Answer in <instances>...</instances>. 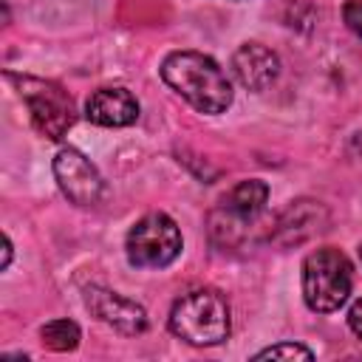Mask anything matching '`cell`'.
<instances>
[{
	"label": "cell",
	"instance_id": "6da1fadb",
	"mask_svg": "<svg viewBox=\"0 0 362 362\" xmlns=\"http://www.w3.org/2000/svg\"><path fill=\"white\" fill-rule=\"evenodd\" d=\"M161 79L198 113H223L232 105V85L223 68L201 51H173L161 62Z\"/></svg>",
	"mask_w": 362,
	"mask_h": 362
},
{
	"label": "cell",
	"instance_id": "7a4b0ae2",
	"mask_svg": "<svg viewBox=\"0 0 362 362\" xmlns=\"http://www.w3.org/2000/svg\"><path fill=\"white\" fill-rule=\"evenodd\" d=\"M229 303L215 288H195L175 300L170 311V331L198 348L218 345L229 337Z\"/></svg>",
	"mask_w": 362,
	"mask_h": 362
},
{
	"label": "cell",
	"instance_id": "3957f363",
	"mask_svg": "<svg viewBox=\"0 0 362 362\" xmlns=\"http://www.w3.org/2000/svg\"><path fill=\"white\" fill-rule=\"evenodd\" d=\"M351 283H354L351 260L334 246H322L311 252L303 263V297L305 305L317 314L337 311L348 300Z\"/></svg>",
	"mask_w": 362,
	"mask_h": 362
},
{
	"label": "cell",
	"instance_id": "277c9868",
	"mask_svg": "<svg viewBox=\"0 0 362 362\" xmlns=\"http://www.w3.org/2000/svg\"><path fill=\"white\" fill-rule=\"evenodd\" d=\"M8 79L17 85L23 102L28 107L34 130L51 141H59L74 124V102H71L68 90H62L57 82L37 79V76L8 74Z\"/></svg>",
	"mask_w": 362,
	"mask_h": 362
},
{
	"label": "cell",
	"instance_id": "5b68a950",
	"mask_svg": "<svg viewBox=\"0 0 362 362\" xmlns=\"http://www.w3.org/2000/svg\"><path fill=\"white\" fill-rule=\"evenodd\" d=\"M181 243L184 240L175 221L164 212H150L130 226L124 238V252L127 260L139 269H164L178 257Z\"/></svg>",
	"mask_w": 362,
	"mask_h": 362
},
{
	"label": "cell",
	"instance_id": "8992f818",
	"mask_svg": "<svg viewBox=\"0 0 362 362\" xmlns=\"http://www.w3.org/2000/svg\"><path fill=\"white\" fill-rule=\"evenodd\" d=\"M54 178L62 195L76 206H96L105 192V181L99 170L76 147H62L54 156Z\"/></svg>",
	"mask_w": 362,
	"mask_h": 362
},
{
	"label": "cell",
	"instance_id": "52a82bcc",
	"mask_svg": "<svg viewBox=\"0 0 362 362\" xmlns=\"http://www.w3.org/2000/svg\"><path fill=\"white\" fill-rule=\"evenodd\" d=\"M85 303H88V308H90V314L96 320H102L105 325H110L119 334L136 337V334H141L147 328V311L136 300H130V297H124L119 291H110V288H102V286H90L85 291Z\"/></svg>",
	"mask_w": 362,
	"mask_h": 362
},
{
	"label": "cell",
	"instance_id": "ba28073f",
	"mask_svg": "<svg viewBox=\"0 0 362 362\" xmlns=\"http://www.w3.org/2000/svg\"><path fill=\"white\" fill-rule=\"evenodd\" d=\"M232 74L246 90H266L277 74H280V59L272 48L263 42H243L232 54Z\"/></svg>",
	"mask_w": 362,
	"mask_h": 362
},
{
	"label": "cell",
	"instance_id": "9c48e42d",
	"mask_svg": "<svg viewBox=\"0 0 362 362\" xmlns=\"http://www.w3.org/2000/svg\"><path fill=\"white\" fill-rule=\"evenodd\" d=\"M85 116L99 127H127L139 119V102L127 88H99L88 96Z\"/></svg>",
	"mask_w": 362,
	"mask_h": 362
},
{
	"label": "cell",
	"instance_id": "30bf717a",
	"mask_svg": "<svg viewBox=\"0 0 362 362\" xmlns=\"http://www.w3.org/2000/svg\"><path fill=\"white\" fill-rule=\"evenodd\" d=\"M328 221V212L320 201H294L274 223L272 229V243L277 246H291V243H303L305 238H311L314 232L322 229V223Z\"/></svg>",
	"mask_w": 362,
	"mask_h": 362
},
{
	"label": "cell",
	"instance_id": "8fae6325",
	"mask_svg": "<svg viewBox=\"0 0 362 362\" xmlns=\"http://www.w3.org/2000/svg\"><path fill=\"white\" fill-rule=\"evenodd\" d=\"M266 198H269V187L257 178H249L229 189V195L221 204V212H223V218H232L235 223H246L263 212Z\"/></svg>",
	"mask_w": 362,
	"mask_h": 362
},
{
	"label": "cell",
	"instance_id": "7c38bea8",
	"mask_svg": "<svg viewBox=\"0 0 362 362\" xmlns=\"http://www.w3.org/2000/svg\"><path fill=\"white\" fill-rule=\"evenodd\" d=\"M42 345L51 351H74L79 345V325L74 320H51L40 328Z\"/></svg>",
	"mask_w": 362,
	"mask_h": 362
},
{
	"label": "cell",
	"instance_id": "4fadbf2b",
	"mask_svg": "<svg viewBox=\"0 0 362 362\" xmlns=\"http://www.w3.org/2000/svg\"><path fill=\"white\" fill-rule=\"evenodd\" d=\"M255 359H314V354L300 342H280L263 348L260 354H255Z\"/></svg>",
	"mask_w": 362,
	"mask_h": 362
},
{
	"label": "cell",
	"instance_id": "5bb4252c",
	"mask_svg": "<svg viewBox=\"0 0 362 362\" xmlns=\"http://www.w3.org/2000/svg\"><path fill=\"white\" fill-rule=\"evenodd\" d=\"M342 20L354 34L362 37V0H348L342 8Z\"/></svg>",
	"mask_w": 362,
	"mask_h": 362
},
{
	"label": "cell",
	"instance_id": "9a60e30c",
	"mask_svg": "<svg viewBox=\"0 0 362 362\" xmlns=\"http://www.w3.org/2000/svg\"><path fill=\"white\" fill-rule=\"evenodd\" d=\"M348 325H351V331L362 339V300H356V303L351 305V311H348Z\"/></svg>",
	"mask_w": 362,
	"mask_h": 362
},
{
	"label": "cell",
	"instance_id": "2e32d148",
	"mask_svg": "<svg viewBox=\"0 0 362 362\" xmlns=\"http://www.w3.org/2000/svg\"><path fill=\"white\" fill-rule=\"evenodd\" d=\"M8 263H11V240H8V235L3 238V269H8Z\"/></svg>",
	"mask_w": 362,
	"mask_h": 362
},
{
	"label": "cell",
	"instance_id": "e0dca14e",
	"mask_svg": "<svg viewBox=\"0 0 362 362\" xmlns=\"http://www.w3.org/2000/svg\"><path fill=\"white\" fill-rule=\"evenodd\" d=\"M359 257H362V246H359Z\"/></svg>",
	"mask_w": 362,
	"mask_h": 362
}]
</instances>
